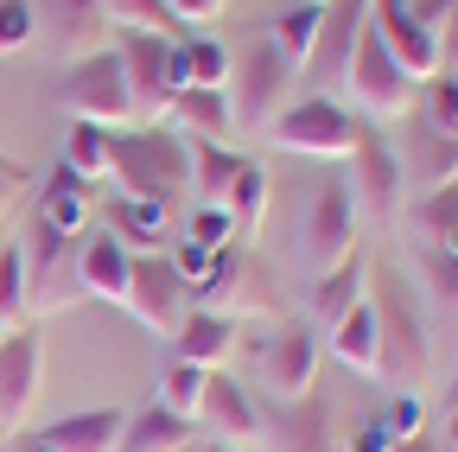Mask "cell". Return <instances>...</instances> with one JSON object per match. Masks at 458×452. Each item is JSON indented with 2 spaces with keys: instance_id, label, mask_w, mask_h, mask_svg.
<instances>
[{
  "instance_id": "6da1fadb",
  "label": "cell",
  "mask_w": 458,
  "mask_h": 452,
  "mask_svg": "<svg viewBox=\"0 0 458 452\" xmlns=\"http://www.w3.org/2000/svg\"><path fill=\"white\" fill-rule=\"evenodd\" d=\"M108 179L122 198H153V204H179L191 185V147L172 122H140V128H114L108 134Z\"/></svg>"
},
{
  "instance_id": "7a4b0ae2",
  "label": "cell",
  "mask_w": 458,
  "mask_h": 452,
  "mask_svg": "<svg viewBox=\"0 0 458 452\" xmlns=\"http://www.w3.org/2000/svg\"><path fill=\"white\" fill-rule=\"evenodd\" d=\"M369 306H376V376H388L394 388H414L433 363V337H427L414 280L369 261Z\"/></svg>"
},
{
  "instance_id": "3957f363",
  "label": "cell",
  "mask_w": 458,
  "mask_h": 452,
  "mask_svg": "<svg viewBox=\"0 0 458 452\" xmlns=\"http://www.w3.org/2000/svg\"><path fill=\"white\" fill-rule=\"evenodd\" d=\"M57 102L71 108L77 122H96V128H128L134 122V96H128V71L114 58V45L102 51H83V58L57 77Z\"/></svg>"
},
{
  "instance_id": "277c9868",
  "label": "cell",
  "mask_w": 458,
  "mask_h": 452,
  "mask_svg": "<svg viewBox=\"0 0 458 452\" xmlns=\"http://www.w3.org/2000/svg\"><path fill=\"white\" fill-rule=\"evenodd\" d=\"M114 58L128 71V96H134V122H165L172 96H179V38H159L140 26H122L114 38Z\"/></svg>"
},
{
  "instance_id": "5b68a950",
  "label": "cell",
  "mask_w": 458,
  "mask_h": 452,
  "mask_svg": "<svg viewBox=\"0 0 458 452\" xmlns=\"http://www.w3.org/2000/svg\"><path fill=\"white\" fill-rule=\"evenodd\" d=\"M357 128L363 122L337 96H300V102H286L280 115L267 122V141L286 147V153H312V159H351Z\"/></svg>"
},
{
  "instance_id": "8992f818",
  "label": "cell",
  "mask_w": 458,
  "mask_h": 452,
  "mask_svg": "<svg viewBox=\"0 0 458 452\" xmlns=\"http://www.w3.org/2000/svg\"><path fill=\"white\" fill-rule=\"evenodd\" d=\"M229 77H236V128H267L280 108H286V90H293V64L280 58V45L261 32L242 45V58H229Z\"/></svg>"
},
{
  "instance_id": "52a82bcc",
  "label": "cell",
  "mask_w": 458,
  "mask_h": 452,
  "mask_svg": "<svg viewBox=\"0 0 458 452\" xmlns=\"http://www.w3.org/2000/svg\"><path fill=\"white\" fill-rule=\"evenodd\" d=\"M20 255H26V312H51V306H64V300L83 294V287H77L83 236H64V230H51L45 217H32Z\"/></svg>"
},
{
  "instance_id": "ba28073f",
  "label": "cell",
  "mask_w": 458,
  "mask_h": 452,
  "mask_svg": "<svg viewBox=\"0 0 458 452\" xmlns=\"http://www.w3.org/2000/svg\"><path fill=\"white\" fill-rule=\"evenodd\" d=\"M122 306L153 331V337H172L191 312V287L185 274L172 268L165 255H128V287H122Z\"/></svg>"
},
{
  "instance_id": "9c48e42d",
  "label": "cell",
  "mask_w": 458,
  "mask_h": 452,
  "mask_svg": "<svg viewBox=\"0 0 458 452\" xmlns=\"http://www.w3.org/2000/svg\"><path fill=\"white\" fill-rule=\"evenodd\" d=\"M249 351H255V376L274 402H300L306 388H318V337L306 325H274Z\"/></svg>"
},
{
  "instance_id": "30bf717a",
  "label": "cell",
  "mask_w": 458,
  "mask_h": 452,
  "mask_svg": "<svg viewBox=\"0 0 458 452\" xmlns=\"http://www.w3.org/2000/svg\"><path fill=\"white\" fill-rule=\"evenodd\" d=\"M351 90H357V102L369 108V115H408V108H414V90H420L408 71L388 58V45L376 38L369 20H363V32H357V45H351Z\"/></svg>"
},
{
  "instance_id": "8fae6325",
  "label": "cell",
  "mask_w": 458,
  "mask_h": 452,
  "mask_svg": "<svg viewBox=\"0 0 458 452\" xmlns=\"http://www.w3.org/2000/svg\"><path fill=\"white\" fill-rule=\"evenodd\" d=\"M351 249H357V198H351V179H318L312 185V204H306V261L325 274V268H337Z\"/></svg>"
},
{
  "instance_id": "7c38bea8",
  "label": "cell",
  "mask_w": 458,
  "mask_h": 452,
  "mask_svg": "<svg viewBox=\"0 0 458 452\" xmlns=\"http://www.w3.org/2000/svg\"><path fill=\"white\" fill-rule=\"evenodd\" d=\"M351 198L369 210V217H394L401 210V185H408V173H401V153L388 147V134L376 128V122H363L357 128V147H351Z\"/></svg>"
},
{
  "instance_id": "4fadbf2b",
  "label": "cell",
  "mask_w": 458,
  "mask_h": 452,
  "mask_svg": "<svg viewBox=\"0 0 458 452\" xmlns=\"http://www.w3.org/2000/svg\"><path fill=\"white\" fill-rule=\"evenodd\" d=\"M108 26H114V20H108L102 0H32V32H38L64 64H77L83 51H102Z\"/></svg>"
},
{
  "instance_id": "5bb4252c",
  "label": "cell",
  "mask_w": 458,
  "mask_h": 452,
  "mask_svg": "<svg viewBox=\"0 0 458 452\" xmlns=\"http://www.w3.org/2000/svg\"><path fill=\"white\" fill-rule=\"evenodd\" d=\"M38 370H45V331L13 325L0 337V427H20L38 402Z\"/></svg>"
},
{
  "instance_id": "9a60e30c",
  "label": "cell",
  "mask_w": 458,
  "mask_h": 452,
  "mask_svg": "<svg viewBox=\"0 0 458 452\" xmlns=\"http://www.w3.org/2000/svg\"><path fill=\"white\" fill-rule=\"evenodd\" d=\"M261 433L274 439V452H337V402L325 388H306L300 402L261 414Z\"/></svg>"
},
{
  "instance_id": "2e32d148",
  "label": "cell",
  "mask_w": 458,
  "mask_h": 452,
  "mask_svg": "<svg viewBox=\"0 0 458 452\" xmlns=\"http://www.w3.org/2000/svg\"><path fill=\"white\" fill-rule=\"evenodd\" d=\"M369 26L388 45V58L408 71L414 83H433L439 77V38L408 13V0H369Z\"/></svg>"
},
{
  "instance_id": "e0dca14e",
  "label": "cell",
  "mask_w": 458,
  "mask_h": 452,
  "mask_svg": "<svg viewBox=\"0 0 458 452\" xmlns=\"http://www.w3.org/2000/svg\"><path fill=\"white\" fill-rule=\"evenodd\" d=\"M198 421H204L210 433H223V439H236V446L261 433V408H255V395H249L236 376H223V370H210V376H204Z\"/></svg>"
},
{
  "instance_id": "ac0fdd59",
  "label": "cell",
  "mask_w": 458,
  "mask_h": 452,
  "mask_svg": "<svg viewBox=\"0 0 458 452\" xmlns=\"http://www.w3.org/2000/svg\"><path fill=\"white\" fill-rule=\"evenodd\" d=\"M369 20V0H325V20H318V45L300 77H331V71H351V45Z\"/></svg>"
},
{
  "instance_id": "d6986e66",
  "label": "cell",
  "mask_w": 458,
  "mask_h": 452,
  "mask_svg": "<svg viewBox=\"0 0 458 452\" xmlns=\"http://www.w3.org/2000/svg\"><path fill=\"white\" fill-rule=\"evenodd\" d=\"M102 223H108V236L122 243L128 255H159L165 223H172V204H153V198H122V192H114V198L102 204Z\"/></svg>"
},
{
  "instance_id": "ffe728a7",
  "label": "cell",
  "mask_w": 458,
  "mask_h": 452,
  "mask_svg": "<svg viewBox=\"0 0 458 452\" xmlns=\"http://www.w3.org/2000/svg\"><path fill=\"white\" fill-rule=\"evenodd\" d=\"M122 427H128L122 408H83V414H57L51 427H38V439L45 452H114Z\"/></svg>"
},
{
  "instance_id": "44dd1931",
  "label": "cell",
  "mask_w": 458,
  "mask_h": 452,
  "mask_svg": "<svg viewBox=\"0 0 458 452\" xmlns=\"http://www.w3.org/2000/svg\"><path fill=\"white\" fill-rule=\"evenodd\" d=\"M236 325H242V319L198 306V312H185L179 331H172V351H179L185 363H198V370H223V357L236 351Z\"/></svg>"
},
{
  "instance_id": "7402d4cb",
  "label": "cell",
  "mask_w": 458,
  "mask_h": 452,
  "mask_svg": "<svg viewBox=\"0 0 458 452\" xmlns=\"http://www.w3.org/2000/svg\"><path fill=\"white\" fill-rule=\"evenodd\" d=\"M185 147H191V192H198V204H229L249 153L223 147V141H198V134H185Z\"/></svg>"
},
{
  "instance_id": "603a6c76",
  "label": "cell",
  "mask_w": 458,
  "mask_h": 452,
  "mask_svg": "<svg viewBox=\"0 0 458 452\" xmlns=\"http://www.w3.org/2000/svg\"><path fill=\"white\" fill-rule=\"evenodd\" d=\"M363 294H369V255L351 249L337 268H325V274H318V287H312V312H318V325H337Z\"/></svg>"
},
{
  "instance_id": "cb8c5ba5",
  "label": "cell",
  "mask_w": 458,
  "mask_h": 452,
  "mask_svg": "<svg viewBox=\"0 0 458 452\" xmlns=\"http://www.w3.org/2000/svg\"><path fill=\"white\" fill-rule=\"evenodd\" d=\"M165 122L179 128V134H198V141H223L229 128H236V108H229L223 90H191V83H185L179 96H172Z\"/></svg>"
},
{
  "instance_id": "d4e9b609",
  "label": "cell",
  "mask_w": 458,
  "mask_h": 452,
  "mask_svg": "<svg viewBox=\"0 0 458 452\" xmlns=\"http://www.w3.org/2000/svg\"><path fill=\"white\" fill-rule=\"evenodd\" d=\"M89 179L83 173H71V166H57V173L45 179V192H38V204H32V217H45L51 230H64V236H83V217H89Z\"/></svg>"
},
{
  "instance_id": "484cf974",
  "label": "cell",
  "mask_w": 458,
  "mask_h": 452,
  "mask_svg": "<svg viewBox=\"0 0 458 452\" xmlns=\"http://www.w3.org/2000/svg\"><path fill=\"white\" fill-rule=\"evenodd\" d=\"M77 287H83V294H96V300H122V287H128V249L114 243L108 230L83 236V255H77Z\"/></svg>"
},
{
  "instance_id": "4316f807",
  "label": "cell",
  "mask_w": 458,
  "mask_h": 452,
  "mask_svg": "<svg viewBox=\"0 0 458 452\" xmlns=\"http://www.w3.org/2000/svg\"><path fill=\"white\" fill-rule=\"evenodd\" d=\"M191 433H198V421H185V414H172V408H140V414H128V427H122V446L114 452H185L191 446Z\"/></svg>"
},
{
  "instance_id": "83f0119b",
  "label": "cell",
  "mask_w": 458,
  "mask_h": 452,
  "mask_svg": "<svg viewBox=\"0 0 458 452\" xmlns=\"http://www.w3.org/2000/svg\"><path fill=\"white\" fill-rule=\"evenodd\" d=\"M401 173H420V179H433V185L458 179V134H452V128H433V122L420 115L414 134H408V153H401Z\"/></svg>"
},
{
  "instance_id": "f1b7e54d",
  "label": "cell",
  "mask_w": 458,
  "mask_h": 452,
  "mask_svg": "<svg viewBox=\"0 0 458 452\" xmlns=\"http://www.w3.org/2000/svg\"><path fill=\"white\" fill-rule=\"evenodd\" d=\"M331 357H337L344 370L376 376V306H369V294H363L351 312L331 325Z\"/></svg>"
},
{
  "instance_id": "f546056e",
  "label": "cell",
  "mask_w": 458,
  "mask_h": 452,
  "mask_svg": "<svg viewBox=\"0 0 458 452\" xmlns=\"http://www.w3.org/2000/svg\"><path fill=\"white\" fill-rule=\"evenodd\" d=\"M318 20H325V0H293V7H280V13H274V26H267V38L280 45V58L293 64V71H306V58H312V45H318Z\"/></svg>"
},
{
  "instance_id": "4dcf8cb0",
  "label": "cell",
  "mask_w": 458,
  "mask_h": 452,
  "mask_svg": "<svg viewBox=\"0 0 458 452\" xmlns=\"http://www.w3.org/2000/svg\"><path fill=\"white\" fill-rule=\"evenodd\" d=\"M179 83H191V90H223L229 83V51L216 45V38H179Z\"/></svg>"
},
{
  "instance_id": "1f68e13d",
  "label": "cell",
  "mask_w": 458,
  "mask_h": 452,
  "mask_svg": "<svg viewBox=\"0 0 458 452\" xmlns=\"http://www.w3.org/2000/svg\"><path fill=\"white\" fill-rule=\"evenodd\" d=\"M64 166H71V173H83L89 185L108 179V128H96V122H71V134H64Z\"/></svg>"
},
{
  "instance_id": "d6a6232c",
  "label": "cell",
  "mask_w": 458,
  "mask_h": 452,
  "mask_svg": "<svg viewBox=\"0 0 458 452\" xmlns=\"http://www.w3.org/2000/svg\"><path fill=\"white\" fill-rule=\"evenodd\" d=\"M204 376H210V370H198V363H185V357H172V363H165V376H159V408L185 414V421H198Z\"/></svg>"
},
{
  "instance_id": "836d02e7",
  "label": "cell",
  "mask_w": 458,
  "mask_h": 452,
  "mask_svg": "<svg viewBox=\"0 0 458 452\" xmlns=\"http://www.w3.org/2000/svg\"><path fill=\"white\" fill-rule=\"evenodd\" d=\"M108 20H122V26H140V32H159V38H185L179 13L165 7V0H102Z\"/></svg>"
},
{
  "instance_id": "e575fe53",
  "label": "cell",
  "mask_w": 458,
  "mask_h": 452,
  "mask_svg": "<svg viewBox=\"0 0 458 452\" xmlns=\"http://www.w3.org/2000/svg\"><path fill=\"white\" fill-rule=\"evenodd\" d=\"M223 210L236 217V230H242V236L261 223V210H267V173H261V159H249L242 173H236V192H229V204H223Z\"/></svg>"
},
{
  "instance_id": "d590c367",
  "label": "cell",
  "mask_w": 458,
  "mask_h": 452,
  "mask_svg": "<svg viewBox=\"0 0 458 452\" xmlns=\"http://www.w3.org/2000/svg\"><path fill=\"white\" fill-rule=\"evenodd\" d=\"M458 223V179H445V185H433L427 198H414V230L427 236V243H439L445 230Z\"/></svg>"
},
{
  "instance_id": "8d00e7d4",
  "label": "cell",
  "mask_w": 458,
  "mask_h": 452,
  "mask_svg": "<svg viewBox=\"0 0 458 452\" xmlns=\"http://www.w3.org/2000/svg\"><path fill=\"white\" fill-rule=\"evenodd\" d=\"M26 319V255L20 243L0 249V325H20Z\"/></svg>"
},
{
  "instance_id": "74e56055",
  "label": "cell",
  "mask_w": 458,
  "mask_h": 452,
  "mask_svg": "<svg viewBox=\"0 0 458 452\" xmlns=\"http://www.w3.org/2000/svg\"><path fill=\"white\" fill-rule=\"evenodd\" d=\"M191 243H198V249L236 243V217H229L223 204H198V210H191Z\"/></svg>"
},
{
  "instance_id": "f35d334b",
  "label": "cell",
  "mask_w": 458,
  "mask_h": 452,
  "mask_svg": "<svg viewBox=\"0 0 458 452\" xmlns=\"http://www.w3.org/2000/svg\"><path fill=\"white\" fill-rule=\"evenodd\" d=\"M382 421H388V433H394V439H408V433H427V402H420L414 388H401L394 402H388V414H382Z\"/></svg>"
},
{
  "instance_id": "ab89813d",
  "label": "cell",
  "mask_w": 458,
  "mask_h": 452,
  "mask_svg": "<svg viewBox=\"0 0 458 452\" xmlns=\"http://www.w3.org/2000/svg\"><path fill=\"white\" fill-rule=\"evenodd\" d=\"M427 122L458 134V71H439V77H433V96H427Z\"/></svg>"
},
{
  "instance_id": "60d3db41",
  "label": "cell",
  "mask_w": 458,
  "mask_h": 452,
  "mask_svg": "<svg viewBox=\"0 0 458 452\" xmlns=\"http://www.w3.org/2000/svg\"><path fill=\"white\" fill-rule=\"evenodd\" d=\"M32 45V0H0V51Z\"/></svg>"
},
{
  "instance_id": "b9f144b4",
  "label": "cell",
  "mask_w": 458,
  "mask_h": 452,
  "mask_svg": "<svg viewBox=\"0 0 458 452\" xmlns=\"http://www.w3.org/2000/svg\"><path fill=\"white\" fill-rule=\"evenodd\" d=\"M427 280H433V294H439L445 306H458V255L427 249Z\"/></svg>"
},
{
  "instance_id": "7bdbcfd3",
  "label": "cell",
  "mask_w": 458,
  "mask_h": 452,
  "mask_svg": "<svg viewBox=\"0 0 458 452\" xmlns=\"http://www.w3.org/2000/svg\"><path fill=\"white\" fill-rule=\"evenodd\" d=\"M388 446H394V433H388L382 414H363V421L351 427V452H388Z\"/></svg>"
},
{
  "instance_id": "ee69618b",
  "label": "cell",
  "mask_w": 458,
  "mask_h": 452,
  "mask_svg": "<svg viewBox=\"0 0 458 452\" xmlns=\"http://www.w3.org/2000/svg\"><path fill=\"white\" fill-rule=\"evenodd\" d=\"M165 261H172V268H179V274H185V287H198V280L210 274V249H198L191 236L179 243V255H165Z\"/></svg>"
},
{
  "instance_id": "f6af8a7d",
  "label": "cell",
  "mask_w": 458,
  "mask_h": 452,
  "mask_svg": "<svg viewBox=\"0 0 458 452\" xmlns=\"http://www.w3.org/2000/svg\"><path fill=\"white\" fill-rule=\"evenodd\" d=\"M165 7L179 13V26H204V20L223 13V0H165Z\"/></svg>"
},
{
  "instance_id": "bcb514c9",
  "label": "cell",
  "mask_w": 458,
  "mask_h": 452,
  "mask_svg": "<svg viewBox=\"0 0 458 452\" xmlns=\"http://www.w3.org/2000/svg\"><path fill=\"white\" fill-rule=\"evenodd\" d=\"M433 38H439V71H458V7L445 13V26Z\"/></svg>"
},
{
  "instance_id": "7dc6e473",
  "label": "cell",
  "mask_w": 458,
  "mask_h": 452,
  "mask_svg": "<svg viewBox=\"0 0 458 452\" xmlns=\"http://www.w3.org/2000/svg\"><path fill=\"white\" fill-rule=\"evenodd\" d=\"M452 7H458V0H408V13H414V20H420V26H427V32H439V26H445V13H452Z\"/></svg>"
},
{
  "instance_id": "c3c4849f",
  "label": "cell",
  "mask_w": 458,
  "mask_h": 452,
  "mask_svg": "<svg viewBox=\"0 0 458 452\" xmlns=\"http://www.w3.org/2000/svg\"><path fill=\"white\" fill-rule=\"evenodd\" d=\"M26 192V166H13V159H0V210H7L13 198Z\"/></svg>"
},
{
  "instance_id": "681fc988",
  "label": "cell",
  "mask_w": 458,
  "mask_h": 452,
  "mask_svg": "<svg viewBox=\"0 0 458 452\" xmlns=\"http://www.w3.org/2000/svg\"><path fill=\"white\" fill-rule=\"evenodd\" d=\"M388 452H445V446H439V433H408V439H394Z\"/></svg>"
},
{
  "instance_id": "f907efd6",
  "label": "cell",
  "mask_w": 458,
  "mask_h": 452,
  "mask_svg": "<svg viewBox=\"0 0 458 452\" xmlns=\"http://www.w3.org/2000/svg\"><path fill=\"white\" fill-rule=\"evenodd\" d=\"M7 452H45V439H38V433H13Z\"/></svg>"
},
{
  "instance_id": "816d5d0a",
  "label": "cell",
  "mask_w": 458,
  "mask_h": 452,
  "mask_svg": "<svg viewBox=\"0 0 458 452\" xmlns=\"http://www.w3.org/2000/svg\"><path fill=\"white\" fill-rule=\"evenodd\" d=\"M433 249H439V255H458V223H452V230H445V236H439Z\"/></svg>"
},
{
  "instance_id": "f5cc1de1",
  "label": "cell",
  "mask_w": 458,
  "mask_h": 452,
  "mask_svg": "<svg viewBox=\"0 0 458 452\" xmlns=\"http://www.w3.org/2000/svg\"><path fill=\"white\" fill-rule=\"evenodd\" d=\"M204 452H242V446H236V439H216V446H204Z\"/></svg>"
},
{
  "instance_id": "db71d44e",
  "label": "cell",
  "mask_w": 458,
  "mask_h": 452,
  "mask_svg": "<svg viewBox=\"0 0 458 452\" xmlns=\"http://www.w3.org/2000/svg\"><path fill=\"white\" fill-rule=\"evenodd\" d=\"M452 408H458V376H452Z\"/></svg>"
},
{
  "instance_id": "11a10c76",
  "label": "cell",
  "mask_w": 458,
  "mask_h": 452,
  "mask_svg": "<svg viewBox=\"0 0 458 452\" xmlns=\"http://www.w3.org/2000/svg\"><path fill=\"white\" fill-rule=\"evenodd\" d=\"M0 439H7V427H0Z\"/></svg>"
},
{
  "instance_id": "9f6ffc18",
  "label": "cell",
  "mask_w": 458,
  "mask_h": 452,
  "mask_svg": "<svg viewBox=\"0 0 458 452\" xmlns=\"http://www.w3.org/2000/svg\"><path fill=\"white\" fill-rule=\"evenodd\" d=\"M0 337H7V325H0Z\"/></svg>"
}]
</instances>
